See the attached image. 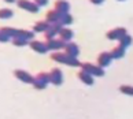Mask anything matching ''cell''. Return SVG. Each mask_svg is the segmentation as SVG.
<instances>
[{"mask_svg":"<svg viewBox=\"0 0 133 119\" xmlns=\"http://www.w3.org/2000/svg\"><path fill=\"white\" fill-rule=\"evenodd\" d=\"M51 59L58 62V63H63L66 66H71V67H80V64H81V62L78 60V58L69 56L66 53H62V52H54V55H51Z\"/></svg>","mask_w":133,"mask_h":119,"instance_id":"cell-1","label":"cell"},{"mask_svg":"<svg viewBox=\"0 0 133 119\" xmlns=\"http://www.w3.org/2000/svg\"><path fill=\"white\" fill-rule=\"evenodd\" d=\"M33 86L41 90V89H45L47 85L50 83V74L48 73H38L36 77L33 78Z\"/></svg>","mask_w":133,"mask_h":119,"instance_id":"cell-2","label":"cell"},{"mask_svg":"<svg viewBox=\"0 0 133 119\" xmlns=\"http://www.w3.org/2000/svg\"><path fill=\"white\" fill-rule=\"evenodd\" d=\"M80 67L82 68L84 71L89 73L91 75H95V77H103L104 75V68L99 67L97 64H92V63H81Z\"/></svg>","mask_w":133,"mask_h":119,"instance_id":"cell-3","label":"cell"},{"mask_svg":"<svg viewBox=\"0 0 133 119\" xmlns=\"http://www.w3.org/2000/svg\"><path fill=\"white\" fill-rule=\"evenodd\" d=\"M17 6L19 8H22V10H25V11L28 12H32V14H37L38 12V7L34 2H30V0H17Z\"/></svg>","mask_w":133,"mask_h":119,"instance_id":"cell-4","label":"cell"},{"mask_svg":"<svg viewBox=\"0 0 133 119\" xmlns=\"http://www.w3.org/2000/svg\"><path fill=\"white\" fill-rule=\"evenodd\" d=\"M48 74H50V82L54 83L55 86H59L63 83V73L61 68H52Z\"/></svg>","mask_w":133,"mask_h":119,"instance_id":"cell-5","label":"cell"},{"mask_svg":"<svg viewBox=\"0 0 133 119\" xmlns=\"http://www.w3.org/2000/svg\"><path fill=\"white\" fill-rule=\"evenodd\" d=\"M63 49H65V53L69 56H73V58H78V55H80V48H78V45L76 43H71V41H67L65 44V47H63Z\"/></svg>","mask_w":133,"mask_h":119,"instance_id":"cell-6","label":"cell"},{"mask_svg":"<svg viewBox=\"0 0 133 119\" xmlns=\"http://www.w3.org/2000/svg\"><path fill=\"white\" fill-rule=\"evenodd\" d=\"M125 34H128V30L125 27H115V29H112V30L107 32L106 37L108 40H119L122 36H125Z\"/></svg>","mask_w":133,"mask_h":119,"instance_id":"cell-7","label":"cell"},{"mask_svg":"<svg viewBox=\"0 0 133 119\" xmlns=\"http://www.w3.org/2000/svg\"><path fill=\"white\" fill-rule=\"evenodd\" d=\"M111 60H112L111 53L104 51V52L99 53V56H97V66L102 67V68H104V67H107L108 64L111 63Z\"/></svg>","mask_w":133,"mask_h":119,"instance_id":"cell-8","label":"cell"},{"mask_svg":"<svg viewBox=\"0 0 133 119\" xmlns=\"http://www.w3.org/2000/svg\"><path fill=\"white\" fill-rule=\"evenodd\" d=\"M65 41H62L61 38H51V40H47L45 45L48 49H51V51H59V49H62L65 47Z\"/></svg>","mask_w":133,"mask_h":119,"instance_id":"cell-9","label":"cell"},{"mask_svg":"<svg viewBox=\"0 0 133 119\" xmlns=\"http://www.w3.org/2000/svg\"><path fill=\"white\" fill-rule=\"evenodd\" d=\"M62 27V25L59 23H50V26L45 32H44V36H45L47 40H51V38H55V36L59 33V29Z\"/></svg>","mask_w":133,"mask_h":119,"instance_id":"cell-10","label":"cell"},{"mask_svg":"<svg viewBox=\"0 0 133 119\" xmlns=\"http://www.w3.org/2000/svg\"><path fill=\"white\" fill-rule=\"evenodd\" d=\"M62 17H63V14H62V12H59V11H56V10L54 8V10H51V11H48V14H47V19H45V21H47V22H50V23H59V25H61Z\"/></svg>","mask_w":133,"mask_h":119,"instance_id":"cell-11","label":"cell"},{"mask_svg":"<svg viewBox=\"0 0 133 119\" xmlns=\"http://www.w3.org/2000/svg\"><path fill=\"white\" fill-rule=\"evenodd\" d=\"M14 75H15L19 81H22V82H25V83H32L33 82V78H34L32 74H29L25 70H15V71H14Z\"/></svg>","mask_w":133,"mask_h":119,"instance_id":"cell-12","label":"cell"},{"mask_svg":"<svg viewBox=\"0 0 133 119\" xmlns=\"http://www.w3.org/2000/svg\"><path fill=\"white\" fill-rule=\"evenodd\" d=\"M29 47H30L33 51H36L37 53H45L48 51V48L45 45V43L43 41H37V40H32L30 43H29Z\"/></svg>","mask_w":133,"mask_h":119,"instance_id":"cell-13","label":"cell"},{"mask_svg":"<svg viewBox=\"0 0 133 119\" xmlns=\"http://www.w3.org/2000/svg\"><path fill=\"white\" fill-rule=\"evenodd\" d=\"M58 34H59V38H61L62 41H65V43L70 41V40L73 38V36H74V33H73L71 29H67L66 26H62L61 29H59Z\"/></svg>","mask_w":133,"mask_h":119,"instance_id":"cell-14","label":"cell"},{"mask_svg":"<svg viewBox=\"0 0 133 119\" xmlns=\"http://www.w3.org/2000/svg\"><path fill=\"white\" fill-rule=\"evenodd\" d=\"M77 77L80 78L81 82H84L85 85H89V86L93 85V82H95V81H93V75H91L89 73H87V71H84V70H81L80 73H78Z\"/></svg>","mask_w":133,"mask_h":119,"instance_id":"cell-15","label":"cell"},{"mask_svg":"<svg viewBox=\"0 0 133 119\" xmlns=\"http://www.w3.org/2000/svg\"><path fill=\"white\" fill-rule=\"evenodd\" d=\"M55 10L62 14H67L70 11V4H69L66 0H56L55 2Z\"/></svg>","mask_w":133,"mask_h":119,"instance_id":"cell-16","label":"cell"},{"mask_svg":"<svg viewBox=\"0 0 133 119\" xmlns=\"http://www.w3.org/2000/svg\"><path fill=\"white\" fill-rule=\"evenodd\" d=\"M48 26H50V22L40 21V22H37V23L33 26V32H36V33H44V32L48 29Z\"/></svg>","mask_w":133,"mask_h":119,"instance_id":"cell-17","label":"cell"},{"mask_svg":"<svg viewBox=\"0 0 133 119\" xmlns=\"http://www.w3.org/2000/svg\"><path fill=\"white\" fill-rule=\"evenodd\" d=\"M0 30H2L4 34H7L10 38H15V37H18V34H19V29H15V27L6 26V27H2Z\"/></svg>","mask_w":133,"mask_h":119,"instance_id":"cell-18","label":"cell"},{"mask_svg":"<svg viewBox=\"0 0 133 119\" xmlns=\"http://www.w3.org/2000/svg\"><path fill=\"white\" fill-rule=\"evenodd\" d=\"M110 53H111L112 59H121V58L125 56V48H122L121 45H118V47H115L114 49H112Z\"/></svg>","mask_w":133,"mask_h":119,"instance_id":"cell-19","label":"cell"},{"mask_svg":"<svg viewBox=\"0 0 133 119\" xmlns=\"http://www.w3.org/2000/svg\"><path fill=\"white\" fill-rule=\"evenodd\" d=\"M18 37H22V38H25V40H33L34 38V33L30 32V30H26V29H19V34H18Z\"/></svg>","mask_w":133,"mask_h":119,"instance_id":"cell-20","label":"cell"},{"mask_svg":"<svg viewBox=\"0 0 133 119\" xmlns=\"http://www.w3.org/2000/svg\"><path fill=\"white\" fill-rule=\"evenodd\" d=\"M118 41H119V45L122 48H126V47H129L132 44V37L129 36V34H125V36H122Z\"/></svg>","mask_w":133,"mask_h":119,"instance_id":"cell-21","label":"cell"},{"mask_svg":"<svg viewBox=\"0 0 133 119\" xmlns=\"http://www.w3.org/2000/svg\"><path fill=\"white\" fill-rule=\"evenodd\" d=\"M14 15V11L11 8H0V19H8Z\"/></svg>","mask_w":133,"mask_h":119,"instance_id":"cell-22","label":"cell"},{"mask_svg":"<svg viewBox=\"0 0 133 119\" xmlns=\"http://www.w3.org/2000/svg\"><path fill=\"white\" fill-rule=\"evenodd\" d=\"M73 22H74V18H73L70 14H63V17H62V21H61V25L62 26H67V25H71Z\"/></svg>","mask_w":133,"mask_h":119,"instance_id":"cell-23","label":"cell"},{"mask_svg":"<svg viewBox=\"0 0 133 119\" xmlns=\"http://www.w3.org/2000/svg\"><path fill=\"white\" fill-rule=\"evenodd\" d=\"M119 92L128 96H133V86L132 85H121L119 86Z\"/></svg>","mask_w":133,"mask_h":119,"instance_id":"cell-24","label":"cell"},{"mask_svg":"<svg viewBox=\"0 0 133 119\" xmlns=\"http://www.w3.org/2000/svg\"><path fill=\"white\" fill-rule=\"evenodd\" d=\"M12 44L15 47H25L29 43H28V40L22 38V37H15V38H12Z\"/></svg>","mask_w":133,"mask_h":119,"instance_id":"cell-25","label":"cell"},{"mask_svg":"<svg viewBox=\"0 0 133 119\" xmlns=\"http://www.w3.org/2000/svg\"><path fill=\"white\" fill-rule=\"evenodd\" d=\"M10 40V37L7 36V34H4L2 30H0V43H7Z\"/></svg>","mask_w":133,"mask_h":119,"instance_id":"cell-26","label":"cell"},{"mask_svg":"<svg viewBox=\"0 0 133 119\" xmlns=\"http://www.w3.org/2000/svg\"><path fill=\"white\" fill-rule=\"evenodd\" d=\"M34 3H36L38 7H43V6H47L48 4V0H34Z\"/></svg>","mask_w":133,"mask_h":119,"instance_id":"cell-27","label":"cell"},{"mask_svg":"<svg viewBox=\"0 0 133 119\" xmlns=\"http://www.w3.org/2000/svg\"><path fill=\"white\" fill-rule=\"evenodd\" d=\"M91 3H93V4H102L103 2H104V0H89Z\"/></svg>","mask_w":133,"mask_h":119,"instance_id":"cell-28","label":"cell"},{"mask_svg":"<svg viewBox=\"0 0 133 119\" xmlns=\"http://www.w3.org/2000/svg\"><path fill=\"white\" fill-rule=\"evenodd\" d=\"M4 2H6V3H15L17 0H4Z\"/></svg>","mask_w":133,"mask_h":119,"instance_id":"cell-29","label":"cell"},{"mask_svg":"<svg viewBox=\"0 0 133 119\" xmlns=\"http://www.w3.org/2000/svg\"><path fill=\"white\" fill-rule=\"evenodd\" d=\"M119 2H124V0H119Z\"/></svg>","mask_w":133,"mask_h":119,"instance_id":"cell-30","label":"cell"}]
</instances>
